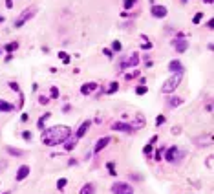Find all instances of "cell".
Segmentation results:
<instances>
[{
  "instance_id": "1",
  "label": "cell",
  "mask_w": 214,
  "mask_h": 194,
  "mask_svg": "<svg viewBox=\"0 0 214 194\" xmlns=\"http://www.w3.org/2000/svg\"><path fill=\"white\" fill-rule=\"evenodd\" d=\"M72 130L66 127V124H55V127H50V128H44L40 139L46 147H55V145H60L64 143L68 137H70Z\"/></svg>"
},
{
  "instance_id": "2",
  "label": "cell",
  "mask_w": 214,
  "mask_h": 194,
  "mask_svg": "<svg viewBox=\"0 0 214 194\" xmlns=\"http://www.w3.org/2000/svg\"><path fill=\"white\" fill-rule=\"evenodd\" d=\"M181 77H183V73H172L170 77L163 82L161 92H163V93H172V92H174V90L179 86V82H181Z\"/></svg>"
},
{
  "instance_id": "3",
  "label": "cell",
  "mask_w": 214,
  "mask_h": 194,
  "mask_svg": "<svg viewBox=\"0 0 214 194\" xmlns=\"http://www.w3.org/2000/svg\"><path fill=\"white\" fill-rule=\"evenodd\" d=\"M112 194H134L132 185H128L125 181H115L112 185Z\"/></svg>"
},
{
  "instance_id": "4",
  "label": "cell",
  "mask_w": 214,
  "mask_h": 194,
  "mask_svg": "<svg viewBox=\"0 0 214 194\" xmlns=\"http://www.w3.org/2000/svg\"><path fill=\"white\" fill-rule=\"evenodd\" d=\"M33 15H35V8H27V9H24L22 13H20V17L15 20V27H22Z\"/></svg>"
},
{
  "instance_id": "5",
  "label": "cell",
  "mask_w": 214,
  "mask_h": 194,
  "mask_svg": "<svg viewBox=\"0 0 214 194\" xmlns=\"http://www.w3.org/2000/svg\"><path fill=\"white\" fill-rule=\"evenodd\" d=\"M137 64H139V57H137V53H132V55H128V57L123 59L121 68H135Z\"/></svg>"
},
{
  "instance_id": "6",
  "label": "cell",
  "mask_w": 214,
  "mask_h": 194,
  "mask_svg": "<svg viewBox=\"0 0 214 194\" xmlns=\"http://www.w3.org/2000/svg\"><path fill=\"white\" fill-rule=\"evenodd\" d=\"M179 148L178 147H170V148H167V152H165V159H167L168 163H174V161H178L179 159Z\"/></svg>"
},
{
  "instance_id": "7",
  "label": "cell",
  "mask_w": 214,
  "mask_h": 194,
  "mask_svg": "<svg viewBox=\"0 0 214 194\" xmlns=\"http://www.w3.org/2000/svg\"><path fill=\"white\" fill-rule=\"evenodd\" d=\"M172 44H174V50H176L178 53H183V51H187V50H189V40L181 39V35H179V39H176Z\"/></svg>"
},
{
  "instance_id": "8",
  "label": "cell",
  "mask_w": 214,
  "mask_h": 194,
  "mask_svg": "<svg viewBox=\"0 0 214 194\" xmlns=\"http://www.w3.org/2000/svg\"><path fill=\"white\" fill-rule=\"evenodd\" d=\"M112 130H119V132H132L134 130V124H128V123H123V121H117L112 124Z\"/></svg>"
},
{
  "instance_id": "9",
  "label": "cell",
  "mask_w": 214,
  "mask_h": 194,
  "mask_svg": "<svg viewBox=\"0 0 214 194\" xmlns=\"http://www.w3.org/2000/svg\"><path fill=\"white\" fill-rule=\"evenodd\" d=\"M110 141H112V137H110V136H105V137H101V139H99L97 143H95V147H93V152L97 154V152H101L102 148H106Z\"/></svg>"
},
{
  "instance_id": "10",
  "label": "cell",
  "mask_w": 214,
  "mask_h": 194,
  "mask_svg": "<svg viewBox=\"0 0 214 194\" xmlns=\"http://www.w3.org/2000/svg\"><path fill=\"white\" fill-rule=\"evenodd\" d=\"M152 15L156 18H165L167 17V8L165 6H152Z\"/></svg>"
},
{
  "instance_id": "11",
  "label": "cell",
  "mask_w": 214,
  "mask_h": 194,
  "mask_svg": "<svg viewBox=\"0 0 214 194\" xmlns=\"http://www.w3.org/2000/svg\"><path fill=\"white\" fill-rule=\"evenodd\" d=\"M97 90V82H84V84L81 86V93L82 95H90L92 92Z\"/></svg>"
},
{
  "instance_id": "12",
  "label": "cell",
  "mask_w": 214,
  "mask_h": 194,
  "mask_svg": "<svg viewBox=\"0 0 214 194\" xmlns=\"http://www.w3.org/2000/svg\"><path fill=\"white\" fill-rule=\"evenodd\" d=\"M27 176H29V167H27V165H22V167H20L18 170H17V181H22V179H26Z\"/></svg>"
},
{
  "instance_id": "13",
  "label": "cell",
  "mask_w": 214,
  "mask_h": 194,
  "mask_svg": "<svg viewBox=\"0 0 214 194\" xmlns=\"http://www.w3.org/2000/svg\"><path fill=\"white\" fill-rule=\"evenodd\" d=\"M168 70L172 73H183V64L179 60H170L168 62Z\"/></svg>"
},
{
  "instance_id": "14",
  "label": "cell",
  "mask_w": 214,
  "mask_h": 194,
  "mask_svg": "<svg viewBox=\"0 0 214 194\" xmlns=\"http://www.w3.org/2000/svg\"><path fill=\"white\" fill-rule=\"evenodd\" d=\"M90 124H92V121H84L79 127V130H77V134H75V139H81V137H84V134L88 132V128H90Z\"/></svg>"
},
{
  "instance_id": "15",
  "label": "cell",
  "mask_w": 214,
  "mask_h": 194,
  "mask_svg": "<svg viewBox=\"0 0 214 194\" xmlns=\"http://www.w3.org/2000/svg\"><path fill=\"white\" fill-rule=\"evenodd\" d=\"M79 194H95V187L93 183H86V185H82V189Z\"/></svg>"
},
{
  "instance_id": "16",
  "label": "cell",
  "mask_w": 214,
  "mask_h": 194,
  "mask_svg": "<svg viewBox=\"0 0 214 194\" xmlns=\"http://www.w3.org/2000/svg\"><path fill=\"white\" fill-rule=\"evenodd\" d=\"M13 108H15V106H13L11 103L4 101V99H0V112H11Z\"/></svg>"
},
{
  "instance_id": "17",
  "label": "cell",
  "mask_w": 214,
  "mask_h": 194,
  "mask_svg": "<svg viewBox=\"0 0 214 194\" xmlns=\"http://www.w3.org/2000/svg\"><path fill=\"white\" fill-rule=\"evenodd\" d=\"M64 143H66V145H64V150H73L75 147H77V139H75V137H73V139H70V137H68Z\"/></svg>"
},
{
  "instance_id": "18",
  "label": "cell",
  "mask_w": 214,
  "mask_h": 194,
  "mask_svg": "<svg viewBox=\"0 0 214 194\" xmlns=\"http://www.w3.org/2000/svg\"><path fill=\"white\" fill-rule=\"evenodd\" d=\"M181 103H183L181 97H170V99H168V106H170V108H174V106H179Z\"/></svg>"
},
{
  "instance_id": "19",
  "label": "cell",
  "mask_w": 214,
  "mask_h": 194,
  "mask_svg": "<svg viewBox=\"0 0 214 194\" xmlns=\"http://www.w3.org/2000/svg\"><path fill=\"white\" fill-rule=\"evenodd\" d=\"M50 117H51V114L50 112H48V114H44L42 117H40V119L37 121V127L40 128V130H44V123H46V119H50Z\"/></svg>"
},
{
  "instance_id": "20",
  "label": "cell",
  "mask_w": 214,
  "mask_h": 194,
  "mask_svg": "<svg viewBox=\"0 0 214 194\" xmlns=\"http://www.w3.org/2000/svg\"><path fill=\"white\" fill-rule=\"evenodd\" d=\"M108 86H110V88L106 90V93H108V95H112L114 92H117V90H119V84H117V82H110Z\"/></svg>"
},
{
  "instance_id": "21",
  "label": "cell",
  "mask_w": 214,
  "mask_h": 194,
  "mask_svg": "<svg viewBox=\"0 0 214 194\" xmlns=\"http://www.w3.org/2000/svg\"><path fill=\"white\" fill-rule=\"evenodd\" d=\"M6 150H8V152H9L11 156H22V154H24L22 150H18V148H13V147H8Z\"/></svg>"
},
{
  "instance_id": "22",
  "label": "cell",
  "mask_w": 214,
  "mask_h": 194,
  "mask_svg": "<svg viewBox=\"0 0 214 194\" xmlns=\"http://www.w3.org/2000/svg\"><path fill=\"white\" fill-rule=\"evenodd\" d=\"M137 0H123V6H125V9H132L135 6Z\"/></svg>"
},
{
  "instance_id": "23",
  "label": "cell",
  "mask_w": 214,
  "mask_h": 194,
  "mask_svg": "<svg viewBox=\"0 0 214 194\" xmlns=\"http://www.w3.org/2000/svg\"><path fill=\"white\" fill-rule=\"evenodd\" d=\"M59 57H60V60H62L64 64H70V60H72V59H70V55L64 53V51H60V53H59Z\"/></svg>"
},
{
  "instance_id": "24",
  "label": "cell",
  "mask_w": 214,
  "mask_h": 194,
  "mask_svg": "<svg viewBox=\"0 0 214 194\" xmlns=\"http://www.w3.org/2000/svg\"><path fill=\"white\" fill-rule=\"evenodd\" d=\"M66 183H68V179H64V178H60V179H59V181H57V189H59V190H62V189H64V187H66Z\"/></svg>"
},
{
  "instance_id": "25",
  "label": "cell",
  "mask_w": 214,
  "mask_h": 194,
  "mask_svg": "<svg viewBox=\"0 0 214 194\" xmlns=\"http://www.w3.org/2000/svg\"><path fill=\"white\" fill-rule=\"evenodd\" d=\"M18 48V42H9V44H6V50L8 51H15Z\"/></svg>"
},
{
  "instance_id": "26",
  "label": "cell",
  "mask_w": 214,
  "mask_h": 194,
  "mask_svg": "<svg viewBox=\"0 0 214 194\" xmlns=\"http://www.w3.org/2000/svg\"><path fill=\"white\" fill-rule=\"evenodd\" d=\"M163 147H159V148H157L156 150V154H154V159H156V161H159V159H161V156H163Z\"/></svg>"
},
{
  "instance_id": "27",
  "label": "cell",
  "mask_w": 214,
  "mask_h": 194,
  "mask_svg": "<svg viewBox=\"0 0 214 194\" xmlns=\"http://www.w3.org/2000/svg\"><path fill=\"white\" fill-rule=\"evenodd\" d=\"M147 92H148L147 86H137V88H135V93H137V95H143V93H147Z\"/></svg>"
},
{
  "instance_id": "28",
  "label": "cell",
  "mask_w": 214,
  "mask_h": 194,
  "mask_svg": "<svg viewBox=\"0 0 214 194\" xmlns=\"http://www.w3.org/2000/svg\"><path fill=\"white\" fill-rule=\"evenodd\" d=\"M50 97H51V99H57V97H59V90H57V86H51V92H50Z\"/></svg>"
},
{
  "instance_id": "29",
  "label": "cell",
  "mask_w": 214,
  "mask_h": 194,
  "mask_svg": "<svg viewBox=\"0 0 214 194\" xmlns=\"http://www.w3.org/2000/svg\"><path fill=\"white\" fill-rule=\"evenodd\" d=\"M201 18H203V13H196L194 18H192V22H194V24H199V22H201Z\"/></svg>"
},
{
  "instance_id": "30",
  "label": "cell",
  "mask_w": 214,
  "mask_h": 194,
  "mask_svg": "<svg viewBox=\"0 0 214 194\" xmlns=\"http://www.w3.org/2000/svg\"><path fill=\"white\" fill-rule=\"evenodd\" d=\"M112 50L114 51H121V42H119V40H114V42H112Z\"/></svg>"
},
{
  "instance_id": "31",
  "label": "cell",
  "mask_w": 214,
  "mask_h": 194,
  "mask_svg": "<svg viewBox=\"0 0 214 194\" xmlns=\"http://www.w3.org/2000/svg\"><path fill=\"white\" fill-rule=\"evenodd\" d=\"M39 103H40V105H48V103H50V97L40 95V97H39Z\"/></svg>"
},
{
  "instance_id": "32",
  "label": "cell",
  "mask_w": 214,
  "mask_h": 194,
  "mask_svg": "<svg viewBox=\"0 0 214 194\" xmlns=\"http://www.w3.org/2000/svg\"><path fill=\"white\" fill-rule=\"evenodd\" d=\"M125 77H126L128 81H130V79H135V77H139V72H132V73H126Z\"/></svg>"
},
{
  "instance_id": "33",
  "label": "cell",
  "mask_w": 214,
  "mask_h": 194,
  "mask_svg": "<svg viewBox=\"0 0 214 194\" xmlns=\"http://www.w3.org/2000/svg\"><path fill=\"white\" fill-rule=\"evenodd\" d=\"M106 167H108V172H110V176H115V167H114V163H108Z\"/></svg>"
},
{
  "instance_id": "34",
  "label": "cell",
  "mask_w": 214,
  "mask_h": 194,
  "mask_svg": "<svg viewBox=\"0 0 214 194\" xmlns=\"http://www.w3.org/2000/svg\"><path fill=\"white\" fill-rule=\"evenodd\" d=\"M163 123H165V117H163V115H157V117H156V124L159 127V124H163Z\"/></svg>"
},
{
  "instance_id": "35",
  "label": "cell",
  "mask_w": 214,
  "mask_h": 194,
  "mask_svg": "<svg viewBox=\"0 0 214 194\" xmlns=\"http://www.w3.org/2000/svg\"><path fill=\"white\" fill-rule=\"evenodd\" d=\"M145 154H147V156L152 154V145H147V147H145Z\"/></svg>"
},
{
  "instance_id": "36",
  "label": "cell",
  "mask_w": 214,
  "mask_h": 194,
  "mask_svg": "<svg viewBox=\"0 0 214 194\" xmlns=\"http://www.w3.org/2000/svg\"><path fill=\"white\" fill-rule=\"evenodd\" d=\"M22 137H24L26 141H29L31 139V132H22Z\"/></svg>"
},
{
  "instance_id": "37",
  "label": "cell",
  "mask_w": 214,
  "mask_h": 194,
  "mask_svg": "<svg viewBox=\"0 0 214 194\" xmlns=\"http://www.w3.org/2000/svg\"><path fill=\"white\" fill-rule=\"evenodd\" d=\"M9 88L15 90V92H18V84H17V82H9Z\"/></svg>"
},
{
  "instance_id": "38",
  "label": "cell",
  "mask_w": 214,
  "mask_h": 194,
  "mask_svg": "<svg viewBox=\"0 0 214 194\" xmlns=\"http://www.w3.org/2000/svg\"><path fill=\"white\" fill-rule=\"evenodd\" d=\"M207 167H212V156L207 157Z\"/></svg>"
},
{
  "instance_id": "39",
  "label": "cell",
  "mask_w": 214,
  "mask_h": 194,
  "mask_svg": "<svg viewBox=\"0 0 214 194\" xmlns=\"http://www.w3.org/2000/svg\"><path fill=\"white\" fill-rule=\"evenodd\" d=\"M102 53H105L106 57H110V59H112V51H110V50H102Z\"/></svg>"
},
{
  "instance_id": "40",
  "label": "cell",
  "mask_w": 214,
  "mask_h": 194,
  "mask_svg": "<svg viewBox=\"0 0 214 194\" xmlns=\"http://www.w3.org/2000/svg\"><path fill=\"white\" fill-rule=\"evenodd\" d=\"M6 6H8V8L11 9V8H13V0H6Z\"/></svg>"
},
{
  "instance_id": "41",
  "label": "cell",
  "mask_w": 214,
  "mask_h": 194,
  "mask_svg": "<svg viewBox=\"0 0 214 194\" xmlns=\"http://www.w3.org/2000/svg\"><path fill=\"white\" fill-rule=\"evenodd\" d=\"M27 119H29V115H27V114H22V117H20V121H27Z\"/></svg>"
},
{
  "instance_id": "42",
  "label": "cell",
  "mask_w": 214,
  "mask_h": 194,
  "mask_svg": "<svg viewBox=\"0 0 214 194\" xmlns=\"http://www.w3.org/2000/svg\"><path fill=\"white\" fill-rule=\"evenodd\" d=\"M203 2H205V4H212V2H214V0H203Z\"/></svg>"
},
{
  "instance_id": "43",
  "label": "cell",
  "mask_w": 214,
  "mask_h": 194,
  "mask_svg": "<svg viewBox=\"0 0 214 194\" xmlns=\"http://www.w3.org/2000/svg\"><path fill=\"white\" fill-rule=\"evenodd\" d=\"M2 194H9V192H2Z\"/></svg>"
}]
</instances>
